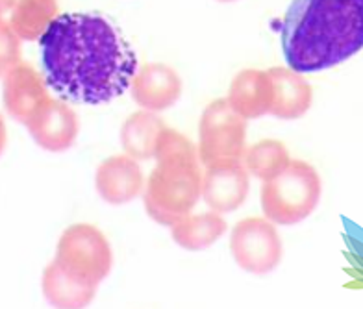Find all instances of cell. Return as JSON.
<instances>
[{"label": "cell", "instance_id": "6da1fadb", "mask_svg": "<svg viewBox=\"0 0 363 309\" xmlns=\"http://www.w3.org/2000/svg\"><path fill=\"white\" fill-rule=\"evenodd\" d=\"M48 89L62 100L101 106L130 89L138 56L121 30L99 13H63L39 41Z\"/></svg>", "mask_w": 363, "mask_h": 309}, {"label": "cell", "instance_id": "7a4b0ae2", "mask_svg": "<svg viewBox=\"0 0 363 309\" xmlns=\"http://www.w3.org/2000/svg\"><path fill=\"white\" fill-rule=\"evenodd\" d=\"M280 39L293 71L304 74L340 65L363 48V0H293Z\"/></svg>", "mask_w": 363, "mask_h": 309}, {"label": "cell", "instance_id": "3957f363", "mask_svg": "<svg viewBox=\"0 0 363 309\" xmlns=\"http://www.w3.org/2000/svg\"><path fill=\"white\" fill-rule=\"evenodd\" d=\"M156 167L143 191L145 210L154 223L169 226L191 213L202 196L199 148L174 128H165L156 147Z\"/></svg>", "mask_w": 363, "mask_h": 309}, {"label": "cell", "instance_id": "277c9868", "mask_svg": "<svg viewBox=\"0 0 363 309\" xmlns=\"http://www.w3.org/2000/svg\"><path fill=\"white\" fill-rule=\"evenodd\" d=\"M320 189L319 172L310 163L291 159L278 176L263 181V215L278 226L302 223L315 211Z\"/></svg>", "mask_w": 363, "mask_h": 309}, {"label": "cell", "instance_id": "5b68a950", "mask_svg": "<svg viewBox=\"0 0 363 309\" xmlns=\"http://www.w3.org/2000/svg\"><path fill=\"white\" fill-rule=\"evenodd\" d=\"M54 262L72 280L99 287L111 272L113 252L101 230L93 224L78 223L63 230Z\"/></svg>", "mask_w": 363, "mask_h": 309}, {"label": "cell", "instance_id": "8992f818", "mask_svg": "<svg viewBox=\"0 0 363 309\" xmlns=\"http://www.w3.org/2000/svg\"><path fill=\"white\" fill-rule=\"evenodd\" d=\"M199 157L204 167L243 162L247 152V119L235 113L226 99L206 106L199 123Z\"/></svg>", "mask_w": 363, "mask_h": 309}, {"label": "cell", "instance_id": "52a82bcc", "mask_svg": "<svg viewBox=\"0 0 363 309\" xmlns=\"http://www.w3.org/2000/svg\"><path fill=\"white\" fill-rule=\"evenodd\" d=\"M230 252L245 272L267 274L282 259V241L277 224L265 217L241 219L230 233Z\"/></svg>", "mask_w": 363, "mask_h": 309}, {"label": "cell", "instance_id": "ba28073f", "mask_svg": "<svg viewBox=\"0 0 363 309\" xmlns=\"http://www.w3.org/2000/svg\"><path fill=\"white\" fill-rule=\"evenodd\" d=\"M204 169L202 198L206 206L220 215L239 210L250 189V174L243 162H220Z\"/></svg>", "mask_w": 363, "mask_h": 309}, {"label": "cell", "instance_id": "9c48e42d", "mask_svg": "<svg viewBox=\"0 0 363 309\" xmlns=\"http://www.w3.org/2000/svg\"><path fill=\"white\" fill-rule=\"evenodd\" d=\"M24 126L35 145L47 152L69 150L80 132L78 115L67 102L57 99H48Z\"/></svg>", "mask_w": 363, "mask_h": 309}, {"label": "cell", "instance_id": "30bf717a", "mask_svg": "<svg viewBox=\"0 0 363 309\" xmlns=\"http://www.w3.org/2000/svg\"><path fill=\"white\" fill-rule=\"evenodd\" d=\"M145 180L141 165L128 154H117L99 165L95 174V189L108 204L123 206L143 195Z\"/></svg>", "mask_w": 363, "mask_h": 309}, {"label": "cell", "instance_id": "8fae6325", "mask_svg": "<svg viewBox=\"0 0 363 309\" xmlns=\"http://www.w3.org/2000/svg\"><path fill=\"white\" fill-rule=\"evenodd\" d=\"M182 78L165 63H147L135 72L130 84V95L141 110L165 111L182 96Z\"/></svg>", "mask_w": 363, "mask_h": 309}, {"label": "cell", "instance_id": "7c38bea8", "mask_svg": "<svg viewBox=\"0 0 363 309\" xmlns=\"http://www.w3.org/2000/svg\"><path fill=\"white\" fill-rule=\"evenodd\" d=\"M50 96L45 77L28 63H17L4 72V104L15 120L26 124Z\"/></svg>", "mask_w": 363, "mask_h": 309}, {"label": "cell", "instance_id": "4fadbf2b", "mask_svg": "<svg viewBox=\"0 0 363 309\" xmlns=\"http://www.w3.org/2000/svg\"><path fill=\"white\" fill-rule=\"evenodd\" d=\"M272 78L271 115L282 120H296L306 115L313 100V89L302 72L291 67H271Z\"/></svg>", "mask_w": 363, "mask_h": 309}, {"label": "cell", "instance_id": "5bb4252c", "mask_svg": "<svg viewBox=\"0 0 363 309\" xmlns=\"http://www.w3.org/2000/svg\"><path fill=\"white\" fill-rule=\"evenodd\" d=\"M228 104L243 119H259L271 113L272 78L269 71L245 69L238 72L228 87Z\"/></svg>", "mask_w": 363, "mask_h": 309}, {"label": "cell", "instance_id": "9a60e30c", "mask_svg": "<svg viewBox=\"0 0 363 309\" xmlns=\"http://www.w3.org/2000/svg\"><path fill=\"white\" fill-rule=\"evenodd\" d=\"M167 124L158 113L148 110H139L132 113L121 126V145L128 156L138 162L152 159L156 147Z\"/></svg>", "mask_w": 363, "mask_h": 309}, {"label": "cell", "instance_id": "2e32d148", "mask_svg": "<svg viewBox=\"0 0 363 309\" xmlns=\"http://www.w3.org/2000/svg\"><path fill=\"white\" fill-rule=\"evenodd\" d=\"M228 230V224L223 219V215L217 211H206V213H189L178 223L171 226L172 241L178 247L199 252L204 248H210L217 243Z\"/></svg>", "mask_w": 363, "mask_h": 309}, {"label": "cell", "instance_id": "e0dca14e", "mask_svg": "<svg viewBox=\"0 0 363 309\" xmlns=\"http://www.w3.org/2000/svg\"><path fill=\"white\" fill-rule=\"evenodd\" d=\"M41 289L47 298V302L54 308L77 309L86 308L95 298L99 287L84 286L80 281L72 280L60 269L56 262H50L43 271L41 278Z\"/></svg>", "mask_w": 363, "mask_h": 309}, {"label": "cell", "instance_id": "ac0fdd59", "mask_svg": "<svg viewBox=\"0 0 363 309\" xmlns=\"http://www.w3.org/2000/svg\"><path fill=\"white\" fill-rule=\"evenodd\" d=\"M57 17L56 0H17L11 10L10 26L21 41H41Z\"/></svg>", "mask_w": 363, "mask_h": 309}, {"label": "cell", "instance_id": "d6986e66", "mask_svg": "<svg viewBox=\"0 0 363 309\" xmlns=\"http://www.w3.org/2000/svg\"><path fill=\"white\" fill-rule=\"evenodd\" d=\"M291 162L287 147L278 139H262L247 148L243 156V165L250 176L267 181L278 176Z\"/></svg>", "mask_w": 363, "mask_h": 309}, {"label": "cell", "instance_id": "ffe728a7", "mask_svg": "<svg viewBox=\"0 0 363 309\" xmlns=\"http://www.w3.org/2000/svg\"><path fill=\"white\" fill-rule=\"evenodd\" d=\"M21 38L11 30L10 23L2 21V74L21 63Z\"/></svg>", "mask_w": 363, "mask_h": 309}, {"label": "cell", "instance_id": "44dd1931", "mask_svg": "<svg viewBox=\"0 0 363 309\" xmlns=\"http://www.w3.org/2000/svg\"><path fill=\"white\" fill-rule=\"evenodd\" d=\"M217 2H235V0H217Z\"/></svg>", "mask_w": 363, "mask_h": 309}]
</instances>
